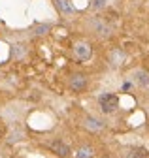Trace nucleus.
<instances>
[{
	"instance_id": "2eb2a0df",
	"label": "nucleus",
	"mask_w": 149,
	"mask_h": 158,
	"mask_svg": "<svg viewBox=\"0 0 149 158\" xmlns=\"http://www.w3.org/2000/svg\"><path fill=\"white\" fill-rule=\"evenodd\" d=\"M104 158H109V156H104Z\"/></svg>"
},
{
	"instance_id": "f03ea898",
	"label": "nucleus",
	"mask_w": 149,
	"mask_h": 158,
	"mask_svg": "<svg viewBox=\"0 0 149 158\" xmlns=\"http://www.w3.org/2000/svg\"><path fill=\"white\" fill-rule=\"evenodd\" d=\"M68 87L74 90V92H81L85 87H87V77L83 73H74L70 77V81H68Z\"/></svg>"
},
{
	"instance_id": "0eeeda50",
	"label": "nucleus",
	"mask_w": 149,
	"mask_h": 158,
	"mask_svg": "<svg viewBox=\"0 0 149 158\" xmlns=\"http://www.w3.org/2000/svg\"><path fill=\"white\" fill-rule=\"evenodd\" d=\"M147 151L143 147H130L125 151V158H145Z\"/></svg>"
},
{
	"instance_id": "ddd939ff",
	"label": "nucleus",
	"mask_w": 149,
	"mask_h": 158,
	"mask_svg": "<svg viewBox=\"0 0 149 158\" xmlns=\"http://www.w3.org/2000/svg\"><path fill=\"white\" fill-rule=\"evenodd\" d=\"M25 55V45H13V56L15 58H23Z\"/></svg>"
},
{
	"instance_id": "1a4fd4ad",
	"label": "nucleus",
	"mask_w": 149,
	"mask_h": 158,
	"mask_svg": "<svg viewBox=\"0 0 149 158\" xmlns=\"http://www.w3.org/2000/svg\"><path fill=\"white\" fill-rule=\"evenodd\" d=\"M95 156V151H92V147L85 145V147H79L78 152H76V158H92Z\"/></svg>"
},
{
	"instance_id": "6e6552de",
	"label": "nucleus",
	"mask_w": 149,
	"mask_h": 158,
	"mask_svg": "<svg viewBox=\"0 0 149 158\" xmlns=\"http://www.w3.org/2000/svg\"><path fill=\"white\" fill-rule=\"evenodd\" d=\"M134 79H136V83L140 85V87H149V73L147 72H143V70H138L136 73H134Z\"/></svg>"
},
{
	"instance_id": "4468645a",
	"label": "nucleus",
	"mask_w": 149,
	"mask_h": 158,
	"mask_svg": "<svg viewBox=\"0 0 149 158\" xmlns=\"http://www.w3.org/2000/svg\"><path fill=\"white\" fill-rule=\"evenodd\" d=\"M106 6V0H92V10H102Z\"/></svg>"
},
{
	"instance_id": "423d86ee",
	"label": "nucleus",
	"mask_w": 149,
	"mask_h": 158,
	"mask_svg": "<svg viewBox=\"0 0 149 158\" xmlns=\"http://www.w3.org/2000/svg\"><path fill=\"white\" fill-rule=\"evenodd\" d=\"M49 149H51V151H53L55 154H57V156H62V158L70 154V147H68L66 143L59 141V139H57V141H53V143L49 145Z\"/></svg>"
},
{
	"instance_id": "f257e3e1",
	"label": "nucleus",
	"mask_w": 149,
	"mask_h": 158,
	"mask_svg": "<svg viewBox=\"0 0 149 158\" xmlns=\"http://www.w3.org/2000/svg\"><path fill=\"white\" fill-rule=\"evenodd\" d=\"M98 104H100V109H102L104 113H113V111L119 107V98H117L115 94L106 92V94H102V96L98 98Z\"/></svg>"
},
{
	"instance_id": "9d476101",
	"label": "nucleus",
	"mask_w": 149,
	"mask_h": 158,
	"mask_svg": "<svg viewBox=\"0 0 149 158\" xmlns=\"http://www.w3.org/2000/svg\"><path fill=\"white\" fill-rule=\"evenodd\" d=\"M109 60H111V64H113V66H119V64H121V62L125 60V53H123V51H117V49H115L113 53L109 55Z\"/></svg>"
},
{
	"instance_id": "39448f33",
	"label": "nucleus",
	"mask_w": 149,
	"mask_h": 158,
	"mask_svg": "<svg viewBox=\"0 0 149 158\" xmlns=\"http://www.w3.org/2000/svg\"><path fill=\"white\" fill-rule=\"evenodd\" d=\"M55 2V8H57L62 15H74L76 13V8L72 6L70 0H53Z\"/></svg>"
},
{
	"instance_id": "9b49d317",
	"label": "nucleus",
	"mask_w": 149,
	"mask_h": 158,
	"mask_svg": "<svg viewBox=\"0 0 149 158\" xmlns=\"http://www.w3.org/2000/svg\"><path fill=\"white\" fill-rule=\"evenodd\" d=\"M85 126L89 128V130H100L102 128V123L100 121H96V118H87V121H85Z\"/></svg>"
},
{
	"instance_id": "7ed1b4c3",
	"label": "nucleus",
	"mask_w": 149,
	"mask_h": 158,
	"mask_svg": "<svg viewBox=\"0 0 149 158\" xmlns=\"http://www.w3.org/2000/svg\"><path fill=\"white\" fill-rule=\"evenodd\" d=\"M74 53H76V56H78V60H89V58L92 56V49H91V45L89 44H78L76 47H74Z\"/></svg>"
},
{
	"instance_id": "20e7f679",
	"label": "nucleus",
	"mask_w": 149,
	"mask_h": 158,
	"mask_svg": "<svg viewBox=\"0 0 149 158\" xmlns=\"http://www.w3.org/2000/svg\"><path fill=\"white\" fill-rule=\"evenodd\" d=\"M92 28H95L96 36H100V38H108L111 34V27L108 23H104L102 19H95V21H92Z\"/></svg>"
},
{
	"instance_id": "f8f14e48",
	"label": "nucleus",
	"mask_w": 149,
	"mask_h": 158,
	"mask_svg": "<svg viewBox=\"0 0 149 158\" xmlns=\"http://www.w3.org/2000/svg\"><path fill=\"white\" fill-rule=\"evenodd\" d=\"M49 28H51V25H36L34 27V34H45V32H49Z\"/></svg>"
}]
</instances>
